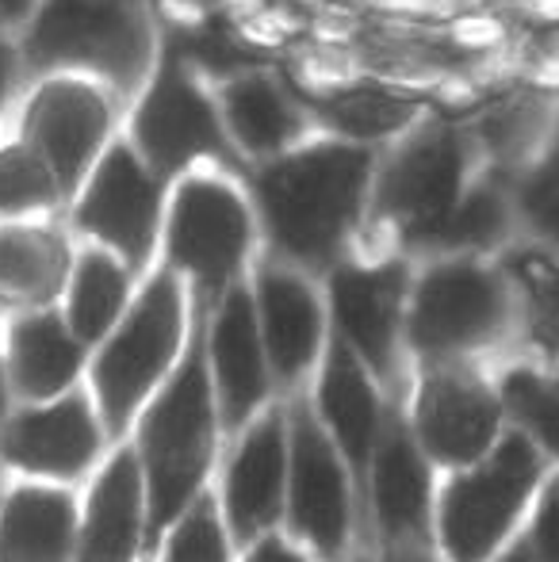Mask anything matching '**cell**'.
Returning a JSON list of instances; mask_svg holds the SVG:
<instances>
[{
  "instance_id": "20",
  "label": "cell",
  "mask_w": 559,
  "mask_h": 562,
  "mask_svg": "<svg viewBox=\"0 0 559 562\" xmlns=\"http://www.w3.org/2000/svg\"><path fill=\"white\" fill-rule=\"evenodd\" d=\"M499 409L479 383L460 375H433L418 394L422 445L440 463H476L494 440Z\"/></svg>"
},
{
  "instance_id": "23",
  "label": "cell",
  "mask_w": 559,
  "mask_h": 562,
  "mask_svg": "<svg viewBox=\"0 0 559 562\" xmlns=\"http://www.w3.org/2000/svg\"><path fill=\"white\" fill-rule=\"evenodd\" d=\"M77 548L74 497L54 486H20L0 509V562H69Z\"/></svg>"
},
{
  "instance_id": "10",
  "label": "cell",
  "mask_w": 559,
  "mask_h": 562,
  "mask_svg": "<svg viewBox=\"0 0 559 562\" xmlns=\"http://www.w3.org/2000/svg\"><path fill=\"white\" fill-rule=\"evenodd\" d=\"M533 482L537 451L522 437H506L483 467L460 474L440 502V536L452 562H483L491 555L522 513Z\"/></svg>"
},
{
  "instance_id": "28",
  "label": "cell",
  "mask_w": 559,
  "mask_h": 562,
  "mask_svg": "<svg viewBox=\"0 0 559 562\" xmlns=\"http://www.w3.org/2000/svg\"><path fill=\"white\" fill-rule=\"evenodd\" d=\"M69 203L66 188L58 184L54 169L20 138H0V218H46Z\"/></svg>"
},
{
  "instance_id": "12",
  "label": "cell",
  "mask_w": 559,
  "mask_h": 562,
  "mask_svg": "<svg viewBox=\"0 0 559 562\" xmlns=\"http://www.w3.org/2000/svg\"><path fill=\"white\" fill-rule=\"evenodd\" d=\"M211 85H215L226 134H231L246 169L288 154L291 146L314 134V119L306 112L299 89L272 69L242 66Z\"/></svg>"
},
{
  "instance_id": "13",
  "label": "cell",
  "mask_w": 559,
  "mask_h": 562,
  "mask_svg": "<svg viewBox=\"0 0 559 562\" xmlns=\"http://www.w3.org/2000/svg\"><path fill=\"white\" fill-rule=\"evenodd\" d=\"M406 265H342L329 268V306H334L337 337L376 371L388 375L395 352L399 322L406 306Z\"/></svg>"
},
{
  "instance_id": "5",
  "label": "cell",
  "mask_w": 559,
  "mask_h": 562,
  "mask_svg": "<svg viewBox=\"0 0 559 562\" xmlns=\"http://www.w3.org/2000/svg\"><path fill=\"white\" fill-rule=\"evenodd\" d=\"M127 138L165 180H177L195 165H226L246 172L226 134L215 85L185 58V50H172L169 43L161 46L149 81L131 100Z\"/></svg>"
},
{
  "instance_id": "35",
  "label": "cell",
  "mask_w": 559,
  "mask_h": 562,
  "mask_svg": "<svg viewBox=\"0 0 559 562\" xmlns=\"http://www.w3.org/2000/svg\"><path fill=\"white\" fill-rule=\"evenodd\" d=\"M537 551L545 562H559V482L548 490L537 517Z\"/></svg>"
},
{
  "instance_id": "29",
  "label": "cell",
  "mask_w": 559,
  "mask_h": 562,
  "mask_svg": "<svg viewBox=\"0 0 559 562\" xmlns=\"http://www.w3.org/2000/svg\"><path fill=\"white\" fill-rule=\"evenodd\" d=\"M510 226V200L499 184H468L448 218L433 229L425 249H445V252H471L494 245Z\"/></svg>"
},
{
  "instance_id": "37",
  "label": "cell",
  "mask_w": 559,
  "mask_h": 562,
  "mask_svg": "<svg viewBox=\"0 0 559 562\" xmlns=\"http://www.w3.org/2000/svg\"><path fill=\"white\" fill-rule=\"evenodd\" d=\"M246 562H306V559L295 548H288L283 540H277V536H261Z\"/></svg>"
},
{
  "instance_id": "1",
  "label": "cell",
  "mask_w": 559,
  "mask_h": 562,
  "mask_svg": "<svg viewBox=\"0 0 559 562\" xmlns=\"http://www.w3.org/2000/svg\"><path fill=\"white\" fill-rule=\"evenodd\" d=\"M380 149L314 131L288 154L246 169L269 241L288 265L334 268L368 218Z\"/></svg>"
},
{
  "instance_id": "25",
  "label": "cell",
  "mask_w": 559,
  "mask_h": 562,
  "mask_svg": "<svg viewBox=\"0 0 559 562\" xmlns=\"http://www.w3.org/2000/svg\"><path fill=\"white\" fill-rule=\"evenodd\" d=\"M69 245L38 218H0V299L46 303L69 280Z\"/></svg>"
},
{
  "instance_id": "39",
  "label": "cell",
  "mask_w": 559,
  "mask_h": 562,
  "mask_svg": "<svg viewBox=\"0 0 559 562\" xmlns=\"http://www.w3.org/2000/svg\"><path fill=\"white\" fill-rule=\"evenodd\" d=\"M502 562H529V555H525V551H514V555H510V559H502Z\"/></svg>"
},
{
  "instance_id": "24",
  "label": "cell",
  "mask_w": 559,
  "mask_h": 562,
  "mask_svg": "<svg viewBox=\"0 0 559 562\" xmlns=\"http://www.w3.org/2000/svg\"><path fill=\"white\" fill-rule=\"evenodd\" d=\"M85 340L54 311L23 314L8 334V375L31 398H54L81 371Z\"/></svg>"
},
{
  "instance_id": "21",
  "label": "cell",
  "mask_w": 559,
  "mask_h": 562,
  "mask_svg": "<svg viewBox=\"0 0 559 562\" xmlns=\"http://www.w3.org/2000/svg\"><path fill=\"white\" fill-rule=\"evenodd\" d=\"M146 517V474L135 451H120L89 494L81 525V562H131Z\"/></svg>"
},
{
  "instance_id": "15",
  "label": "cell",
  "mask_w": 559,
  "mask_h": 562,
  "mask_svg": "<svg viewBox=\"0 0 559 562\" xmlns=\"http://www.w3.org/2000/svg\"><path fill=\"white\" fill-rule=\"evenodd\" d=\"M215 326H211V368H215V394L223 406L226 429H242L261 398L269 394V348L257 322L254 288L231 283L215 299Z\"/></svg>"
},
{
  "instance_id": "27",
  "label": "cell",
  "mask_w": 559,
  "mask_h": 562,
  "mask_svg": "<svg viewBox=\"0 0 559 562\" xmlns=\"http://www.w3.org/2000/svg\"><path fill=\"white\" fill-rule=\"evenodd\" d=\"M376 517L380 528L391 540H414L425 528V513H429V474L399 425L376 437Z\"/></svg>"
},
{
  "instance_id": "11",
  "label": "cell",
  "mask_w": 559,
  "mask_h": 562,
  "mask_svg": "<svg viewBox=\"0 0 559 562\" xmlns=\"http://www.w3.org/2000/svg\"><path fill=\"white\" fill-rule=\"evenodd\" d=\"M506 318V295L494 272L476 260L433 265L411 295V340L433 356L487 340Z\"/></svg>"
},
{
  "instance_id": "14",
  "label": "cell",
  "mask_w": 559,
  "mask_h": 562,
  "mask_svg": "<svg viewBox=\"0 0 559 562\" xmlns=\"http://www.w3.org/2000/svg\"><path fill=\"white\" fill-rule=\"evenodd\" d=\"M288 509L291 525L303 540L334 555L349 536V482L342 459L311 414L291 422V459H288Z\"/></svg>"
},
{
  "instance_id": "17",
  "label": "cell",
  "mask_w": 559,
  "mask_h": 562,
  "mask_svg": "<svg viewBox=\"0 0 559 562\" xmlns=\"http://www.w3.org/2000/svg\"><path fill=\"white\" fill-rule=\"evenodd\" d=\"M288 425L280 409H272L246 432L226 474V520L238 540H261L277 525L288 490Z\"/></svg>"
},
{
  "instance_id": "16",
  "label": "cell",
  "mask_w": 559,
  "mask_h": 562,
  "mask_svg": "<svg viewBox=\"0 0 559 562\" xmlns=\"http://www.w3.org/2000/svg\"><path fill=\"white\" fill-rule=\"evenodd\" d=\"M299 97L314 119V131L376 149L391 146L429 115L422 97L376 77L334 81L326 89H299Z\"/></svg>"
},
{
  "instance_id": "30",
  "label": "cell",
  "mask_w": 559,
  "mask_h": 562,
  "mask_svg": "<svg viewBox=\"0 0 559 562\" xmlns=\"http://www.w3.org/2000/svg\"><path fill=\"white\" fill-rule=\"evenodd\" d=\"M529 306V326L545 348H559V260L545 249H517L506 260Z\"/></svg>"
},
{
  "instance_id": "40",
  "label": "cell",
  "mask_w": 559,
  "mask_h": 562,
  "mask_svg": "<svg viewBox=\"0 0 559 562\" xmlns=\"http://www.w3.org/2000/svg\"><path fill=\"white\" fill-rule=\"evenodd\" d=\"M0 414H4V371H0Z\"/></svg>"
},
{
  "instance_id": "19",
  "label": "cell",
  "mask_w": 559,
  "mask_h": 562,
  "mask_svg": "<svg viewBox=\"0 0 559 562\" xmlns=\"http://www.w3.org/2000/svg\"><path fill=\"white\" fill-rule=\"evenodd\" d=\"M100 445L97 422H92L85 398H62L35 414H23L4 432V459L20 471L51 474V479H74L92 463Z\"/></svg>"
},
{
  "instance_id": "33",
  "label": "cell",
  "mask_w": 559,
  "mask_h": 562,
  "mask_svg": "<svg viewBox=\"0 0 559 562\" xmlns=\"http://www.w3.org/2000/svg\"><path fill=\"white\" fill-rule=\"evenodd\" d=\"M506 398L514 402L517 414L540 432V440L559 451V398H552L533 375H510Z\"/></svg>"
},
{
  "instance_id": "4",
  "label": "cell",
  "mask_w": 559,
  "mask_h": 562,
  "mask_svg": "<svg viewBox=\"0 0 559 562\" xmlns=\"http://www.w3.org/2000/svg\"><path fill=\"white\" fill-rule=\"evenodd\" d=\"M254 195L226 165H195L169 188L161 249L165 265L195 283L203 299H219L242 280L257 241Z\"/></svg>"
},
{
  "instance_id": "38",
  "label": "cell",
  "mask_w": 559,
  "mask_h": 562,
  "mask_svg": "<svg viewBox=\"0 0 559 562\" xmlns=\"http://www.w3.org/2000/svg\"><path fill=\"white\" fill-rule=\"evenodd\" d=\"M391 562H429V559H422V555H395Z\"/></svg>"
},
{
  "instance_id": "31",
  "label": "cell",
  "mask_w": 559,
  "mask_h": 562,
  "mask_svg": "<svg viewBox=\"0 0 559 562\" xmlns=\"http://www.w3.org/2000/svg\"><path fill=\"white\" fill-rule=\"evenodd\" d=\"M514 203L525 215V223L559 249V142L548 146L545 154L525 169L522 184H517V192H514Z\"/></svg>"
},
{
  "instance_id": "26",
  "label": "cell",
  "mask_w": 559,
  "mask_h": 562,
  "mask_svg": "<svg viewBox=\"0 0 559 562\" xmlns=\"http://www.w3.org/2000/svg\"><path fill=\"white\" fill-rule=\"evenodd\" d=\"M131 265L120 252L92 241L69 265L66 280V322L85 345H97L120 326L131 306Z\"/></svg>"
},
{
  "instance_id": "34",
  "label": "cell",
  "mask_w": 559,
  "mask_h": 562,
  "mask_svg": "<svg viewBox=\"0 0 559 562\" xmlns=\"http://www.w3.org/2000/svg\"><path fill=\"white\" fill-rule=\"evenodd\" d=\"M23 81H27V66H23L20 38L0 31V138L8 134V119L15 115L12 108H15V100H20Z\"/></svg>"
},
{
  "instance_id": "2",
  "label": "cell",
  "mask_w": 559,
  "mask_h": 562,
  "mask_svg": "<svg viewBox=\"0 0 559 562\" xmlns=\"http://www.w3.org/2000/svg\"><path fill=\"white\" fill-rule=\"evenodd\" d=\"M161 46L149 0H43L20 35L27 81L85 74L108 85L123 108L149 81Z\"/></svg>"
},
{
  "instance_id": "7",
  "label": "cell",
  "mask_w": 559,
  "mask_h": 562,
  "mask_svg": "<svg viewBox=\"0 0 559 562\" xmlns=\"http://www.w3.org/2000/svg\"><path fill=\"white\" fill-rule=\"evenodd\" d=\"M180 340H185V280L177 268L165 265L161 272L149 276L120 326L108 334L104 352L92 368L108 429H127L135 409L172 368Z\"/></svg>"
},
{
  "instance_id": "6",
  "label": "cell",
  "mask_w": 559,
  "mask_h": 562,
  "mask_svg": "<svg viewBox=\"0 0 559 562\" xmlns=\"http://www.w3.org/2000/svg\"><path fill=\"white\" fill-rule=\"evenodd\" d=\"M471 157L476 146L468 131L425 115L380 154L368 218L388 223L406 245L425 249L433 229L445 223L448 211L468 192Z\"/></svg>"
},
{
  "instance_id": "32",
  "label": "cell",
  "mask_w": 559,
  "mask_h": 562,
  "mask_svg": "<svg viewBox=\"0 0 559 562\" xmlns=\"http://www.w3.org/2000/svg\"><path fill=\"white\" fill-rule=\"evenodd\" d=\"M165 562H226V536L219 520V505L208 494H200L180 520L172 525Z\"/></svg>"
},
{
  "instance_id": "18",
  "label": "cell",
  "mask_w": 559,
  "mask_h": 562,
  "mask_svg": "<svg viewBox=\"0 0 559 562\" xmlns=\"http://www.w3.org/2000/svg\"><path fill=\"white\" fill-rule=\"evenodd\" d=\"M254 303L272 375L299 379L322 345V303L303 272L291 265H265L254 276Z\"/></svg>"
},
{
  "instance_id": "3",
  "label": "cell",
  "mask_w": 559,
  "mask_h": 562,
  "mask_svg": "<svg viewBox=\"0 0 559 562\" xmlns=\"http://www.w3.org/2000/svg\"><path fill=\"white\" fill-rule=\"evenodd\" d=\"M138 448L149 497L146 532L149 543H157L200 497L215 451V398H211L203 334H195L185 363L172 371V379L142 417Z\"/></svg>"
},
{
  "instance_id": "36",
  "label": "cell",
  "mask_w": 559,
  "mask_h": 562,
  "mask_svg": "<svg viewBox=\"0 0 559 562\" xmlns=\"http://www.w3.org/2000/svg\"><path fill=\"white\" fill-rule=\"evenodd\" d=\"M38 4H43V0H0V31L20 38Z\"/></svg>"
},
{
  "instance_id": "9",
  "label": "cell",
  "mask_w": 559,
  "mask_h": 562,
  "mask_svg": "<svg viewBox=\"0 0 559 562\" xmlns=\"http://www.w3.org/2000/svg\"><path fill=\"white\" fill-rule=\"evenodd\" d=\"M120 115H127V108L108 85L85 74H46L31 77L27 97L15 108L12 131L51 165L58 184L74 200L100 154L112 146Z\"/></svg>"
},
{
  "instance_id": "22",
  "label": "cell",
  "mask_w": 559,
  "mask_h": 562,
  "mask_svg": "<svg viewBox=\"0 0 559 562\" xmlns=\"http://www.w3.org/2000/svg\"><path fill=\"white\" fill-rule=\"evenodd\" d=\"M318 409L322 422L334 429L345 459L357 471H365V463L376 451V437H380V402H376V391L365 375V360L342 337H334L326 368H322Z\"/></svg>"
},
{
  "instance_id": "8",
  "label": "cell",
  "mask_w": 559,
  "mask_h": 562,
  "mask_svg": "<svg viewBox=\"0 0 559 562\" xmlns=\"http://www.w3.org/2000/svg\"><path fill=\"white\" fill-rule=\"evenodd\" d=\"M169 188L172 180L149 169L135 142L127 134H115L69 200V223L89 241L120 252L131 272H142L161 245Z\"/></svg>"
}]
</instances>
